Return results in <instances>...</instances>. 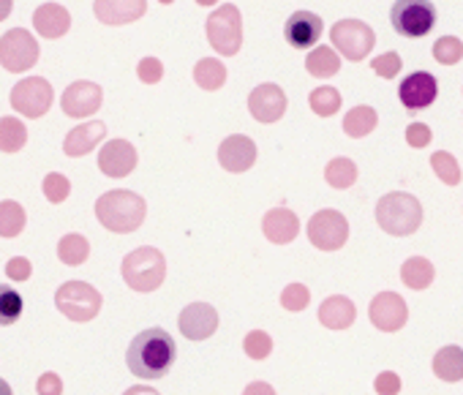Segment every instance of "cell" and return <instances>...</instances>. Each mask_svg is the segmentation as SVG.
<instances>
[{
  "label": "cell",
  "instance_id": "cell-1",
  "mask_svg": "<svg viewBox=\"0 0 463 395\" xmlns=\"http://www.w3.org/2000/svg\"><path fill=\"white\" fill-rule=\"evenodd\" d=\"M177 360V346L172 335L161 327L142 330L126 352L128 371L139 379H161L172 371Z\"/></svg>",
  "mask_w": 463,
  "mask_h": 395
},
{
  "label": "cell",
  "instance_id": "cell-2",
  "mask_svg": "<svg viewBox=\"0 0 463 395\" xmlns=\"http://www.w3.org/2000/svg\"><path fill=\"white\" fill-rule=\"evenodd\" d=\"M147 205L139 193L128 191V188H115L99 196L96 202V219L118 235H128L137 232L145 221Z\"/></svg>",
  "mask_w": 463,
  "mask_h": 395
},
{
  "label": "cell",
  "instance_id": "cell-3",
  "mask_svg": "<svg viewBox=\"0 0 463 395\" xmlns=\"http://www.w3.org/2000/svg\"><path fill=\"white\" fill-rule=\"evenodd\" d=\"M376 224L392 238L414 235L422 224V205L417 202V196L403 191L384 193L376 202Z\"/></svg>",
  "mask_w": 463,
  "mask_h": 395
},
{
  "label": "cell",
  "instance_id": "cell-4",
  "mask_svg": "<svg viewBox=\"0 0 463 395\" xmlns=\"http://www.w3.org/2000/svg\"><path fill=\"white\" fill-rule=\"evenodd\" d=\"M120 270H123V281L128 284V289L156 292L166 278V259L158 249L142 246V249H134L131 254H126Z\"/></svg>",
  "mask_w": 463,
  "mask_h": 395
},
{
  "label": "cell",
  "instance_id": "cell-5",
  "mask_svg": "<svg viewBox=\"0 0 463 395\" xmlns=\"http://www.w3.org/2000/svg\"><path fill=\"white\" fill-rule=\"evenodd\" d=\"M207 42L210 47L223 55L235 58L243 47V17L235 4H223L207 17Z\"/></svg>",
  "mask_w": 463,
  "mask_h": 395
},
{
  "label": "cell",
  "instance_id": "cell-6",
  "mask_svg": "<svg viewBox=\"0 0 463 395\" xmlns=\"http://www.w3.org/2000/svg\"><path fill=\"white\" fill-rule=\"evenodd\" d=\"M55 306L71 322H90L101 311V295L88 281H66L55 292Z\"/></svg>",
  "mask_w": 463,
  "mask_h": 395
},
{
  "label": "cell",
  "instance_id": "cell-7",
  "mask_svg": "<svg viewBox=\"0 0 463 395\" xmlns=\"http://www.w3.org/2000/svg\"><path fill=\"white\" fill-rule=\"evenodd\" d=\"M390 23L403 39H422L436 25V6L425 0H398L390 9Z\"/></svg>",
  "mask_w": 463,
  "mask_h": 395
},
{
  "label": "cell",
  "instance_id": "cell-8",
  "mask_svg": "<svg viewBox=\"0 0 463 395\" xmlns=\"http://www.w3.org/2000/svg\"><path fill=\"white\" fill-rule=\"evenodd\" d=\"M330 42H333V50H338L346 61L357 63L371 55L376 44V33L363 20H338L330 28Z\"/></svg>",
  "mask_w": 463,
  "mask_h": 395
},
{
  "label": "cell",
  "instance_id": "cell-9",
  "mask_svg": "<svg viewBox=\"0 0 463 395\" xmlns=\"http://www.w3.org/2000/svg\"><path fill=\"white\" fill-rule=\"evenodd\" d=\"M39 61V42L25 28H12L0 39V66L6 71H28Z\"/></svg>",
  "mask_w": 463,
  "mask_h": 395
},
{
  "label": "cell",
  "instance_id": "cell-10",
  "mask_svg": "<svg viewBox=\"0 0 463 395\" xmlns=\"http://www.w3.org/2000/svg\"><path fill=\"white\" fill-rule=\"evenodd\" d=\"M52 85L44 77H28L23 82L14 85L12 90V107L14 112L25 115V118H44L52 107Z\"/></svg>",
  "mask_w": 463,
  "mask_h": 395
},
{
  "label": "cell",
  "instance_id": "cell-11",
  "mask_svg": "<svg viewBox=\"0 0 463 395\" xmlns=\"http://www.w3.org/2000/svg\"><path fill=\"white\" fill-rule=\"evenodd\" d=\"M308 240L319 251H338L349 240V221L338 211H319L308 221Z\"/></svg>",
  "mask_w": 463,
  "mask_h": 395
},
{
  "label": "cell",
  "instance_id": "cell-12",
  "mask_svg": "<svg viewBox=\"0 0 463 395\" xmlns=\"http://www.w3.org/2000/svg\"><path fill=\"white\" fill-rule=\"evenodd\" d=\"M368 316H371V322H373L376 330H382V333H398L406 324V319H409V306L395 292H379L371 300Z\"/></svg>",
  "mask_w": 463,
  "mask_h": 395
},
{
  "label": "cell",
  "instance_id": "cell-13",
  "mask_svg": "<svg viewBox=\"0 0 463 395\" xmlns=\"http://www.w3.org/2000/svg\"><path fill=\"white\" fill-rule=\"evenodd\" d=\"M101 101H104V93L96 82H88V80H80V82H71L66 90H63V99H61V107L69 118H90L101 109Z\"/></svg>",
  "mask_w": 463,
  "mask_h": 395
},
{
  "label": "cell",
  "instance_id": "cell-14",
  "mask_svg": "<svg viewBox=\"0 0 463 395\" xmlns=\"http://www.w3.org/2000/svg\"><path fill=\"white\" fill-rule=\"evenodd\" d=\"M254 161H257V145L246 134H232L218 147V164L232 174L249 172L254 166Z\"/></svg>",
  "mask_w": 463,
  "mask_h": 395
},
{
  "label": "cell",
  "instance_id": "cell-15",
  "mask_svg": "<svg viewBox=\"0 0 463 395\" xmlns=\"http://www.w3.org/2000/svg\"><path fill=\"white\" fill-rule=\"evenodd\" d=\"M177 324L188 341H207L218 330V311L210 303H191L180 311Z\"/></svg>",
  "mask_w": 463,
  "mask_h": 395
},
{
  "label": "cell",
  "instance_id": "cell-16",
  "mask_svg": "<svg viewBox=\"0 0 463 395\" xmlns=\"http://www.w3.org/2000/svg\"><path fill=\"white\" fill-rule=\"evenodd\" d=\"M249 109L260 123H279L287 115V93L273 82L257 85L249 96Z\"/></svg>",
  "mask_w": 463,
  "mask_h": 395
},
{
  "label": "cell",
  "instance_id": "cell-17",
  "mask_svg": "<svg viewBox=\"0 0 463 395\" xmlns=\"http://www.w3.org/2000/svg\"><path fill=\"white\" fill-rule=\"evenodd\" d=\"M322 33H325V23L314 12H295L287 20V28H284L287 44L295 47V50H311V47H317V42L322 39Z\"/></svg>",
  "mask_w": 463,
  "mask_h": 395
},
{
  "label": "cell",
  "instance_id": "cell-18",
  "mask_svg": "<svg viewBox=\"0 0 463 395\" xmlns=\"http://www.w3.org/2000/svg\"><path fill=\"white\" fill-rule=\"evenodd\" d=\"M436 96H439V82L428 71L409 74L398 88V99L406 109H425L436 101Z\"/></svg>",
  "mask_w": 463,
  "mask_h": 395
},
{
  "label": "cell",
  "instance_id": "cell-19",
  "mask_svg": "<svg viewBox=\"0 0 463 395\" xmlns=\"http://www.w3.org/2000/svg\"><path fill=\"white\" fill-rule=\"evenodd\" d=\"M137 150L126 139H109L99 153V169L107 177H128L137 169Z\"/></svg>",
  "mask_w": 463,
  "mask_h": 395
},
{
  "label": "cell",
  "instance_id": "cell-20",
  "mask_svg": "<svg viewBox=\"0 0 463 395\" xmlns=\"http://www.w3.org/2000/svg\"><path fill=\"white\" fill-rule=\"evenodd\" d=\"M262 232L270 243L287 246L300 235V219L289 208H273L262 219Z\"/></svg>",
  "mask_w": 463,
  "mask_h": 395
},
{
  "label": "cell",
  "instance_id": "cell-21",
  "mask_svg": "<svg viewBox=\"0 0 463 395\" xmlns=\"http://www.w3.org/2000/svg\"><path fill=\"white\" fill-rule=\"evenodd\" d=\"M107 136V126L101 120H90V123H82L77 128H71L63 139V153L71 155V158H80V155H88L96 145H101V139Z\"/></svg>",
  "mask_w": 463,
  "mask_h": 395
},
{
  "label": "cell",
  "instance_id": "cell-22",
  "mask_svg": "<svg viewBox=\"0 0 463 395\" xmlns=\"http://www.w3.org/2000/svg\"><path fill=\"white\" fill-rule=\"evenodd\" d=\"M33 28L44 39H61V36H66L69 28H71L69 9L61 6V4H42L36 9V14H33Z\"/></svg>",
  "mask_w": 463,
  "mask_h": 395
},
{
  "label": "cell",
  "instance_id": "cell-23",
  "mask_svg": "<svg viewBox=\"0 0 463 395\" xmlns=\"http://www.w3.org/2000/svg\"><path fill=\"white\" fill-rule=\"evenodd\" d=\"M357 319V308L349 297L344 295H333L327 297L322 306H319V322L327 327V330H346L352 327Z\"/></svg>",
  "mask_w": 463,
  "mask_h": 395
},
{
  "label": "cell",
  "instance_id": "cell-24",
  "mask_svg": "<svg viewBox=\"0 0 463 395\" xmlns=\"http://www.w3.org/2000/svg\"><path fill=\"white\" fill-rule=\"evenodd\" d=\"M93 12L107 25H126V23L139 20L147 12V4L145 0H137V4L134 0H126V4H107V0H99V4H93Z\"/></svg>",
  "mask_w": 463,
  "mask_h": 395
},
{
  "label": "cell",
  "instance_id": "cell-25",
  "mask_svg": "<svg viewBox=\"0 0 463 395\" xmlns=\"http://www.w3.org/2000/svg\"><path fill=\"white\" fill-rule=\"evenodd\" d=\"M433 373L441 381H460L463 379V349L441 346L433 357Z\"/></svg>",
  "mask_w": 463,
  "mask_h": 395
},
{
  "label": "cell",
  "instance_id": "cell-26",
  "mask_svg": "<svg viewBox=\"0 0 463 395\" xmlns=\"http://www.w3.org/2000/svg\"><path fill=\"white\" fill-rule=\"evenodd\" d=\"M433 276H436V270H433V265H430L425 257H411V259H406L403 268H401V281H403L409 289H417V292L428 289L430 281H433Z\"/></svg>",
  "mask_w": 463,
  "mask_h": 395
},
{
  "label": "cell",
  "instance_id": "cell-27",
  "mask_svg": "<svg viewBox=\"0 0 463 395\" xmlns=\"http://www.w3.org/2000/svg\"><path fill=\"white\" fill-rule=\"evenodd\" d=\"M306 69L311 77H319V80H327V77H335L341 71V58L335 50L330 47H317L308 52V61H306Z\"/></svg>",
  "mask_w": 463,
  "mask_h": 395
},
{
  "label": "cell",
  "instance_id": "cell-28",
  "mask_svg": "<svg viewBox=\"0 0 463 395\" xmlns=\"http://www.w3.org/2000/svg\"><path fill=\"white\" fill-rule=\"evenodd\" d=\"M376 123H379V115H376L373 107H354L344 118V131L352 139H363V136H368L376 128Z\"/></svg>",
  "mask_w": 463,
  "mask_h": 395
},
{
  "label": "cell",
  "instance_id": "cell-29",
  "mask_svg": "<svg viewBox=\"0 0 463 395\" xmlns=\"http://www.w3.org/2000/svg\"><path fill=\"white\" fill-rule=\"evenodd\" d=\"M88 257H90V243H88V238H82V235H77V232L61 238V243H58V259H61L63 265L80 268V265L88 262Z\"/></svg>",
  "mask_w": 463,
  "mask_h": 395
},
{
  "label": "cell",
  "instance_id": "cell-30",
  "mask_svg": "<svg viewBox=\"0 0 463 395\" xmlns=\"http://www.w3.org/2000/svg\"><path fill=\"white\" fill-rule=\"evenodd\" d=\"M194 82L202 90H218L226 82V66L221 61H215V58H202L194 66Z\"/></svg>",
  "mask_w": 463,
  "mask_h": 395
},
{
  "label": "cell",
  "instance_id": "cell-31",
  "mask_svg": "<svg viewBox=\"0 0 463 395\" xmlns=\"http://www.w3.org/2000/svg\"><path fill=\"white\" fill-rule=\"evenodd\" d=\"M28 219H25V208L14 200H4L0 202V238H17L23 235Z\"/></svg>",
  "mask_w": 463,
  "mask_h": 395
},
{
  "label": "cell",
  "instance_id": "cell-32",
  "mask_svg": "<svg viewBox=\"0 0 463 395\" xmlns=\"http://www.w3.org/2000/svg\"><path fill=\"white\" fill-rule=\"evenodd\" d=\"M325 180H327L333 188H338V191L352 188L354 180H357V164H354L352 158H346V155H338V158H333V161L325 166Z\"/></svg>",
  "mask_w": 463,
  "mask_h": 395
},
{
  "label": "cell",
  "instance_id": "cell-33",
  "mask_svg": "<svg viewBox=\"0 0 463 395\" xmlns=\"http://www.w3.org/2000/svg\"><path fill=\"white\" fill-rule=\"evenodd\" d=\"M28 142V128L17 118H0V150L20 153Z\"/></svg>",
  "mask_w": 463,
  "mask_h": 395
},
{
  "label": "cell",
  "instance_id": "cell-34",
  "mask_svg": "<svg viewBox=\"0 0 463 395\" xmlns=\"http://www.w3.org/2000/svg\"><path fill=\"white\" fill-rule=\"evenodd\" d=\"M23 297L17 289L6 287V284H0V327H6V324H14L20 316H23Z\"/></svg>",
  "mask_w": 463,
  "mask_h": 395
},
{
  "label": "cell",
  "instance_id": "cell-35",
  "mask_svg": "<svg viewBox=\"0 0 463 395\" xmlns=\"http://www.w3.org/2000/svg\"><path fill=\"white\" fill-rule=\"evenodd\" d=\"M311 109L319 115V118H333L338 109H341V93L335 88H317L311 90V99H308Z\"/></svg>",
  "mask_w": 463,
  "mask_h": 395
},
{
  "label": "cell",
  "instance_id": "cell-36",
  "mask_svg": "<svg viewBox=\"0 0 463 395\" xmlns=\"http://www.w3.org/2000/svg\"><path fill=\"white\" fill-rule=\"evenodd\" d=\"M430 166H433V172H436V177H439L441 183H447V185H458V183H460V166H458V161H455L452 153L436 150V153L430 155Z\"/></svg>",
  "mask_w": 463,
  "mask_h": 395
},
{
  "label": "cell",
  "instance_id": "cell-37",
  "mask_svg": "<svg viewBox=\"0 0 463 395\" xmlns=\"http://www.w3.org/2000/svg\"><path fill=\"white\" fill-rule=\"evenodd\" d=\"M433 58H436V63H441V66H455V63H460V58H463V42L455 39V36H441V39L433 44Z\"/></svg>",
  "mask_w": 463,
  "mask_h": 395
},
{
  "label": "cell",
  "instance_id": "cell-38",
  "mask_svg": "<svg viewBox=\"0 0 463 395\" xmlns=\"http://www.w3.org/2000/svg\"><path fill=\"white\" fill-rule=\"evenodd\" d=\"M42 188H44V196H47V200H50L52 205H61V202L69 200V193H71V180H69L66 174H61V172H50V174L44 177Z\"/></svg>",
  "mask_w": 463,
  "mask_h": 395
},
{
  "label": "cell",
  "instance_id": "cell-39",
  "mask_svg": "<svg viewBox=\"0 0 463 395\" xmlns=\"http://www.w3.org/2000/svg\"><path fill=\"white\" fill-rule=\"evenodd\" d=\"M243 349L251 360H268L273 352V338L265 330H251L243 341Z\"/></svg>",
  "mask_w": 463,
  "mask_h": 395
},
{
  "label": "cell",
  "instance_id": "cell-40",
  "mask_svg": "<svg viewBox=\"0 0 463 395\" xmlns=\"http://www.w3.org/2000/svg\"><path fill=\"white\" fill-rule=\"evenodd\" d=\"M308 303H311V292H308V287H303V284H289V287L281 292V306H284L287 311H292V314L306 311Z\"/></svg>",
  "mask_w": 463,
  "mask_h": 395
},
{
  "label": "cell",
  "instance_id": "cell-41",
  "mask_svg": "<svg viewBox=\"0 0 463 395\" xmlns=\"http://www.w3.org/2000/svg\"><path fill=\"white\" fill-rule=\"evenodd\" d=\"M371 69H373L379 77L392 80V77H398V71H401V55H398V52H384V55L373 58Z\"/></svg>",
  "mask_w": 463,
  "mask_h": 395
},
{
  "label": "cell",
  "instance_id": "cell-42",
  "mask_svg": "<svg viewBox=\"0 0 463 395\" xmlns=\"http://www.w3.org/2000/svg\"><path fill=\"white\" fill-rule=\"evenodd\" d=\"M137 77H139V82H145V85H156V82H161V77H164V63H161L158 58H142L139 66H137Z\"/></svg>",
  "mask_w": 463,
  "mask_h": 395
},
{
  "label": "cell",
  "instance_id": "cell-43",
  "mask_svg": "<svg viewBox=\"0 0 463 395\" xmlns=\"http://www.w3.org/2000/svg\"><path fill=\"white\" fill-rule=\"evenodd\" d=\"M430 139H433V134H430V128H428L425 123H411V126L406 128V145L414 147V150L428 147Z\"/></svg>",
  "mask_w": 463,
  "mask_h": 395
},
{
  "label": "cell",
  "instance_id": "cell-44",
  "mask_svg": "<svg viewBox=\"0 0 463 395\" xmlns=\"http://www.w3.org/2000/svg\"><path fill=\"white\" fill-rule=\"evenodd\" d=\"M373 390L379 395H398L401 392V376L392 373V371H382L373 381Z\"/></svg>",
  "mask_w": 463,
  "mask_h": 395
},
{
  "label": "cell",
  "instance_id": "cell-45",
  "mask_svg": "<svg viewBox=\"0 0 463 395\" xmlns=\"http://www.w3.org/2000/svg\"><path fill=\"white\" fill-rule=\"evenodd\" d=\"M36 392H39V395H63V381H61V376L52 373V371L42 373L39 381H36Z\"/></svg>",
  "mask_w": 463,
  "mask_h": 395
},
{
  "label": "cell",
  "instance_id": "cell-46",
  "mask_svg": "<svg viewBox=\"0 0 463 395\" xmlns=\"http://www.w3.org/2000/svg\"><path fill=\"white\" fill-rule=\"evenodd\" d=\"M31 273H33V265H31L25 257H14V259H9V265H6V276H9L12 281H28Z\"/></svg>",
  "mask_w": 463,
  "mask_h": 395
},
{
  "label": "cell",
  "instance_id": "cell-47",
  "mask_svg": "<svg viewBox=\"0 0 463 395\" xmlns=\"http://www.w3.org/2000/svg\"><path fill=\"white\" fill-rule=\"evenodd\" d=\"M243 395H276V390H273L268 381H251V384L243 390Z\"/></svg>",
  "mask_w": 463,
  "mask_h": 395
},
{
  "label": "cell",
  "instance_id": "cell-48",
  "mask_svg": "<svg viewBox=\"0 0 463 395\" xmlns=\"http://www.w3.org/2000/svg\"><path fill=\"white\" fill-rule=\"evenodd\" d=\"M123 395H158L153 387H147V384H137V387H128Z\"/></svg>",
  "mask_w": 463,
  "mask_h": 395
},
{
  "label": "cell",
  "instance_id": "cell-49",
  "mask_svg": "<svg viewBox=\"0 0 463 395\" xmlns=\"http://www.w3.org/2000/svg\"><path fill=\"white\" fill-rule=\"evenodd\" d=\"M12 6H14L12 0H0V23H4L12 14Z\"/></svg>",
  "mask_w": 463,
  "mask_h": 395
},
{
  "label": "cell",
  "instance_id": "cell-50",
  "mask_svg": "<svg viewBox=\"0 0 463 395\" xmlns=\"http://www.w3.org/2000/svg\"><path fill=\"white\" fill-rule=\"evenodd\" d=\"M0 395H14V392H12V384H9L4 376H0Z\"/></svg>",
  "mask_w": 463,
  "mask_h": 395
}]
</instances>
